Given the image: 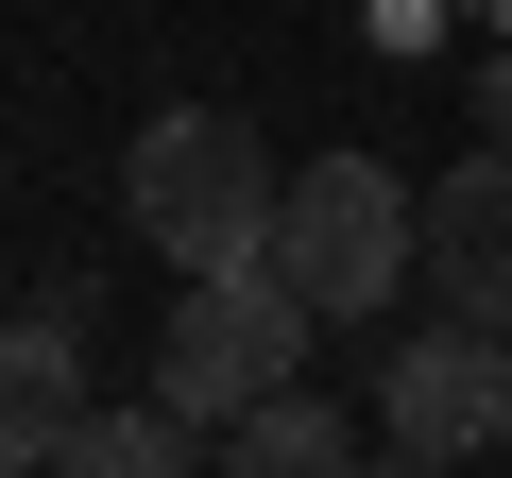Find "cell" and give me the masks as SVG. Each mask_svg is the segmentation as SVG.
<instances>
[{"label": "cell", "instance_id": "obj_3", "mask_svg": "<svg viewBox=\"0 0 512 478\" xmlns=\"http://www.w3.org/2000/svg\"><path fill=\"white\" fill-rule=\"evenodd\" d=\"M410 257H427V188H393L376 154H308V171H291V205H274V274H291L325 325L393 308Z\"/></svg>", "mask_w": 512, "mask_h": 478}, {"label": "cell", "instance_id": "obj_2", "mask_svg": "<svg viewBox=\"0 0 512 478\" xmlns=\"http://www.w3.org/2000/svg\"><path fill=\"white\" fill-rule=\"evenodd\" d=\"M308 325H325V308H308L274 257H256V274H188V291H171V325H154V410H188V427L222 444L239 410H274V393H291Z\"/></svg>", "mask_w": 512, "mask_h": 478}, {"label": "cell", "instance_id": "obj_10", "mask_svg": "<svg viewBox=\"0 0 512 478\" xmlns=\"http://www.w3.org/2000/svg\"><path fill=\"white\" fill-rule=\"evenodd\" d=\"M393 478H444V461H393Z\"/></svg>", "mask_w": 512, "mask_h": 478}, {"label": "cell", "instance_id": "obj_5", "mask_svg": "<svg viewBox=\"0 0 512 478\" xmlns=\"http://www.w3.org/2000/svg\"><path fill=\"white\" fill-rule=\"evenodd\" d=\"M427 291H444V325L512 342V154H461L427 188Z\"/></svg>", "mask_w": 512, "mask_h": 478}, {"label": "cell", "instance_id": "obj_7", "mask_svg": "<svg viewBox=\"0 0 512 478\" xmlns=\"http://www.w3.org/2000/svg\"><path fill=\"white\" fill-rule=\"evenodd\" d=\"M52 478H222V461H205V427H188V410H154V393H137V410H86Z\"/></svg>", "mask_w": 512, "mask_h": 478}, {"label": "cell", "instance_id": "obj_6", "mask_svg": "<svg viewBox=\"0 0 512 478\" xmlns=\"http://www.w3.org/2000/svg\"><path fill=\"white\" fill-rule=\"evenodd\" d=\"M69 427H86V359H69V325L35 308V325H0V478H52Z\"/></svg>", "mask_w": 512, "mask_h": 478}, {"label": "cell", "instance_id": "obj_4", "mask_svg": "<svg viewBox=\"0 0 512 478\" xmlns=\"http://www.w3.org/2000/svg\"><path fill=\"white\" fill-rule=\"evenodd\" d=\"M376 410H393V461H478V444H512V342L495 325H410L376 359Z\"/></svg>", "mask_w": 512, "mask_h": 478}, {"label": "cell", "instance_id": "obj_1", "mask_svg": "<svg viewBox=\"0 0 512 478\" xmlns=\"http://www.w3.org/2000/svg\"><path fill=\"white\" fill-rule=\"evenodd\" d=\"M120 205H137V239L171 274H256L274 257V205H291V171L256 154V120H222V103H171V120H137V154H120Z\"/></svg>", "mask_w": 512, "mask_h": 478}, {"label": "cell", "instance_id": "obj_9", "mask_svg": "<svg viewBox=\"0 0 512 478\" xmlns=\"http://www.w3.org/2000/svg\"><path fill=\"white\" fill-rule=\"evenodd\" d=\"M478 154H512V52L478 69Z\"/></svg>", "mask_w": 512, "mask_h": 478}, {"label": "cell", "instance_id": "obj_8", "mask_svg": "<svg viewBox=\"0 0 512 478\" xmlns=\"http://www.w3.org/2000/svg\"><path fill=\"white\" fill-rule=\"evenodd\" d=\"M222 478H359V461H342V410L325 393H274V410L222 427Z\"/></svg>", "mask_w": 512, "mask_h": 478}]
</instances>
